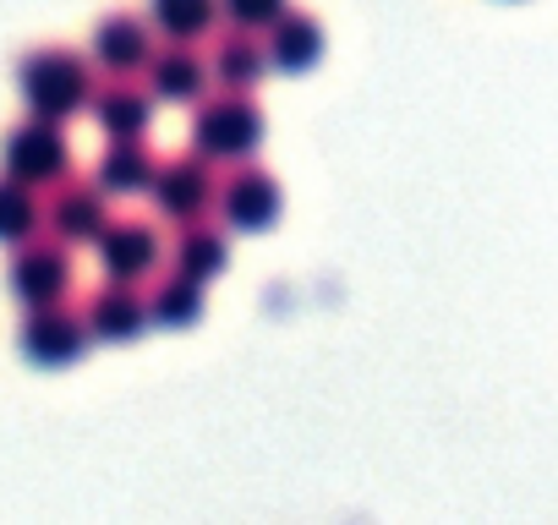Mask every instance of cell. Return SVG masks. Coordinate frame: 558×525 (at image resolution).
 Listing matches in <instances>:
<instances>
[{"instance_id": "9a60e30c", "label": "cell", "mask_w": 558, "mask_h": 525, "mask_svg": "<svg viewBox=\"0 0 558 525\" xmlns=\"http://www.w3.org/2000/svg\"><path fill=\"white\" fill-rule=\"evenodd\" d=\"M154 181V154L143 148V137H116V148L99 159V192L105 197H132V192H148Z\"/></svg>"}, {"instance_id": "9c48e42d", "label": "cell", "mask_w": 558, "mask_h": 525, "mask_svg": "<svg viewBox=\"0 0 558 525\" xmlns=\"http://www.w3.org/2000/svg\"><path fill=\"white\" fill-rule=\"evenodd\" d=\"M83 323H88V340L126 345V340H137V334L148 329V313H143V302L132 296V285L110 280V285H105V291L83 307Z\"/></svg>"}, {"instance_id": "8fae6325", "label": "cell", "mask_w": 558, "mask_h": 525, "mask_svg": "<svg viewBox=\"0 0 558 525\" xmlns=\"http://www.w3.org/2000/svg\"><path fill=\"white\" fill-rule=\"evenodd\" d=\"M148 66V88L159 94V99H175V105H186V99H197L203 88H208V61L192 50V45H165L159 56H148L143 61Z\"/></svg>"}, {"instance_id": "7a4b0ae2", "label": "cell", "mask_w": 558, "mask_h": 525, "mask_svg": "<svg viewBox=\"0 0 558 525\" xmlns=\"http://www.w3.org/2000/svg\"><path fill=\"white\" fill-rule=\"evenodd\" d=\"M263 137V110L246 94H219L192 115V143L203 159H241Z\"/></svg>"}, {"instance_id": "44dd1931", "label": "cell", "mask_w": 558, "mask_h": 525, "mask_svg": "<svg viewBox=\"0 0 558 525\" xmlns=\"http://www.w3.org/2000/svg\"><path fill=\"white\" fill-rule=\"evenodd\" d=\"M219 7L230 12L235 28H268L279 12H286V0H219Z\"/></svg>"}, {"instance_id": "52a82bcc", "label": "cell", "mask_w": 558, "mask_h": 525, "mask_svg": "<svg viewBox=\"0 0 558 525\" xmlns=\"http://www.w3.org/2000/svg\"><path fill=\"white\" fill-rule=\"evenodd\" d=\"M23 252L12 257V291L17 302L28 307H45V302H61L72 291V262H66V246L56 241H17Z\"/></svg>"}, {"instance_id": "7c38bea8", "label": "cell", "mask_w": 558, "mask_h": 525, "mask_svg": "<svg viewBox=\"0 0 558 525\" xmlns=\"http://www.w3.org/2000/svg\"><path fill=\"white\" fill-rule=\"evenodd\" d=\"M94 115H99V126L110 137H143L148 121H154V94L137 88V83H126V77H116L110 88L94 94Z\"/></svg>"}, {"instance_id": "4fadbf2b", "label": "cell", "mask_w": 558, "mask_h": 525, "mask_svg": "<svg viewBox=\"0 0 558 525\" xmlns=\"http://www.w3.org/2000/svg\"><path fill=\"white\" fill-rule=\"evenodd\" d=\"M50 224H56V235L72 246V241H94L99 230H105V192L99 186H77V181H66L61 192H56V203H50V213H45Z\"/></svg>"}, {"instance_id": "ba28073f", "label": "cell", "mask_w": 558, "mask_h": 525, "mask_svg": "<svg viewBox=\"0 0 558 525\" xmlns=\"http://www.w3.org/2000/svg\"><path fill=\"white\" fill-rule=\"evenodd\" d=\"M279 203H286V197H279V181L268 170H257V164L235 170L225 181V192H219V208H225V219L235 230H268L279 219Z\"/></svg>"}, {"instance_id": "5b68a950", "label": "cell", "mask_w": 558, "mask_h": 525, "mask_svg": "<svg viewBox=\"0 0 558 525\" xmlns=\"http://www.w3.org/2000/svg\"><path fill=\"white\" fill-rule=\"evenodd\" d=\"M94 241H99L105 274L121 285H137L159 269V230L148 219H105V230Z\"/></svg>"}, {"instance_id": "ffe728a7", "label": "cell", "mask_w": 558, "mask_h": 525, "mask_svg": "<svg viewBox=\"0 0 558 525\" xmlns=\"http://www.w3.org/2000/svg\"><path fill=\"white\" fill-rule=\"evenodd\" d=\"M219 17V0H154V23L165 28V39H203Z\"/></svg>"}, {"instance_id": "d6986e66", "label": "cell", "mask_w": 558, "mask_h": 525, "mask_svg": "<svg viewBox=\"0 0 558 525\" xmlns=\"http://www.w3.org/2000/svg\"><path fill=\"white\" fill-rule=\"evenodd\" d=\"M39 219H45V208H39L34 186L0 175V241H12V246L28 241V235L39 230Z\"/></svg>"}, {"instance_id": "3957f363", "label": "cell", "mask_w": 558, "mask_h": 525, "mask_svg": "<svg viewBox=\"0 0 558 525\" xmlns=\"http://www.w3.org/2000/svg\"><path fill=\"white\" fill-rule=\"evenodd\" d=\"M0 164H7V175L23 181V186H56L66 175V164H72L66 132L56 121H45V115L39 121H23L7 137V148H0Z\"/></svg>"}, {"instance_id": "2e32d148", "label": "cell", "mask_w": 558, "mask_h": 525, "mask_svg": "<svg viewBox=\"0 0 558 525\" xmlns=\"http://www.w3.org/2000/svg\"><path fill=\"white\" fill-rule=\"evenodd\" d=\"M225 257H230V241H225V230H214V224H203V219H186L181 224V241H175V274H186V280H214L219 269H225Z\"/></svg>"}, {"instance_id": "e0dca14e", "label": "cell", "mask_w": 558, "mask_h": 525, "mask_svg": "<svg viewBox=\"0 0 558 525\" xmlns=\"http://www.w3.org/2000/svg\"><path fill=\"white\" fill-rule=\"evenodd\" d=\"M94 56H99V66H110L116 77H126V72H137L154 56L148 50V28L137 17H105L99 34H94Z\"/></svg>"}, {"instance_id": "30bf717a", "label": "cell", "mask_w": 558, "mask_h": 525, "mask_svg": "<svg viewBox=\"0 0 558 525\" xmlns=\"http://www.w3.org/2000/svg\"><path fill=\"white\" fill-rule=\"evenodd\" d=\"M274 39H268V66H279V72H313L318 66V56H324V28H318V17H307V12H279L274 23Z\"/></svg>"}, {"instance_id": "8992f818", "label": "cell", "mask_w": 558, "mask_h": 525, "mask_svg": "<svg viewBox=\"0 0 558 525\" xmlns=\"http://www.w3.org/2000/svg\"><path fill=\"white\" fill-rule=\"evenodd\" d=\"M148 192H154V203H159L165 219L186 224V219H203V213H208V203H214V170H208L203 154L170 159V164H154Z\"/></svg>"}, {"instance_id": "277c9868", "label": "cell", "mask_w": 558, "mask_h": 525, "mask_svg": "<svg viewBox=\"0 0 558 525\" xmlns=\"http://www.w3.org/2000/svg\"><path fill=\"white\" fill-rule=\"evenodd\" d=\"M83 351H88V323L72 307H61V302L28 307V318H23V356L34 367H72Z\"/></svg>"}, {"instance_id": "6da1fadb", "label": "cell", "mask_w": 558, "mask_h": 525, "mask_svg": "<svg viewBox=\"0 0 558 525\" xmlns=\"http://www.w3.org/2000/svg\"><path fill=\"white\" fill-rule=\"evenodd\" d=\"M17 88H23L34 115L66 121L72 110L88 105L94 77H88V61H77L72 50H34V56L17 61Z\"/></svg>"}, {"instance_id": "ac0fdd59", "label": "cell", "mask_w": 558, "mask_h": 525, "mask_svg": "<svg viewBox=\"0 0 558 525\" xmlns=\"http://www.w3.org/2000/svg\"><path fill=\"white\" fill-rule=\"evenodd\" d=\"M143 313L154 323H165V329H192L203 318V285L186 280V274H170V280L154 285V296L143 302Z\"/></svg>"}, {"instance_id": "5bb4252c", "label": "cell", "mask_w": 558, "mask_h": 525, "mask_svg": "<svg viewBox=\"0 0 558 525\" xmlns=\"http://www.w3.org/2000/svg\"><path fill=\"white\" fill-rule=\"evenodd\" d=\"M263 66H268V56H263V45L252 39V28H235V34H225V39L214 45L208 77H214L219 88L241 94V88H252V83L263 77Z\"/></svg>"}]
</instances>
